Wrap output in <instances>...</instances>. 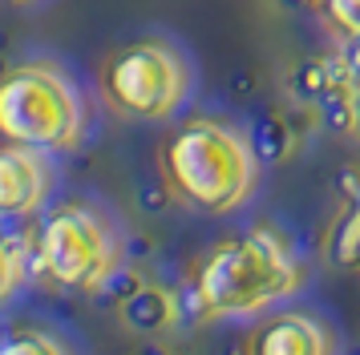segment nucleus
Listing matches in <instances>:
<instances>
[{
  "instance_id": "obj_1",
  "label": "nucleus",
  "mask_w": 360,
  "mask_h": 355,
  "mask_svg": "<svg viewBox=\"0 0 360 355\" xmlns=\"http://www.w3.org/2000/svg\"><path fill=\"white\" fill-rule=\"evenodd\" d=\"M304 287V267L283 234L255 226L214 242L191 274V299L202 319H247L292 299Z\"/></svg>"
},
{
  "instance_id": "obj_2",
  "label": "nucleus",
  "mask_w": 360,
  "mask_h": 355,
  "mask_svg": "<svg viewBox=\"0 0 360 355\" xmlns=\"http://www.w3.org/2000/svg\"><path fill=\"white\" fill-rule=\"evenodd\" d=\"M166 190L198 214H235L259 186V158L243 129L223 117H191L162 142L158 154Z\"/></svg>"
},
{
  "instance_id": "obj_3",
  "label": "nucleus",
  "mask_w": 360,
  "mask_h": 355,
  "mask_svg": "<svg viewBox=\"0 0 360 355\" xmlns=\"http://www.w3.org/2000/svg\"><path fill=\"white\" fill-rule=\"evenodd\" d=\"M89 109L77 81L49 57H29L0 73V138L41 154H69L85 142Z\"/></svg>"
},
{
  "instance_id": "obj_4",
  "label": "nucleus",
  "mask_w": 360,
  "mask_h": 355,
  "mask_svg": "<svg viewBox=\"0 0 360 355\" xmlns=\"http://www.w3.org/2000/svg\"><path fill=\"white\" fill-rule=\"evenodd\" d=\"M195 89V69L170 36L150 32L110 48L98 69L101 105L138 126H162L179 117Z\"/></svg>"
},
{
  "instance_id": "obj_5",
  "label": "nucleus",
  "mask_w": 360,
  "mask_h": 355,
  "mask_svg": "<svg viewBox=\"0 0 360 355\" xmlns=\"http://www.w3.org/2000/svg\"><path fill=\"white\" fill-rule=\"evenodd\" d=\"M122 262L114 222L89 202H57L33 242V274L53 290L94 295Z\"/></svg>"
},
{
  "instance_id": "obj_6",
  "label": "nucleus",
  "mask_w": 360,
  "mask_h": 355,
  "mask_svg": "<svg viewBox=\"0 0 360 355\" xmlns=\"http://www.w3.org/2000/svg\"><path fill=\"white\" fill-rule=\"evenodd\" d=\"M57 170L53 154L29 145H0V218H29L49 202Z\"/></svg>"
},
{
  "instance_id": "obj_7",
  "label": "nucleus",
  "mask_w": 360,
  "mask_h": 355,
  "mask_svg": "<svg viewBox=\"0 0 360 355\" xmlns=\"http://www.w3.org/2000/svg\"><path fill=\"white\" fill-rule=\"evenodd\" d=\"M243 355H336V335L308 311H276L247 335Z\"/></svg>"
},
{
  "instance_id": "obj_8",
  "label": "nucleus",
  "mask_w": 360,
  "mask_h": 355,
  "mask_svg": "<svg viewBox=\"0 0 360 355\" xmlns=\"http://www.w3.org/2000/svg\"><path fill=\"white\" fill-rule=\"evenodd\" d=\"M324 258L336 271H360V178L348 186L340 210L328 222Z\"/></svg>"
},
{
  "instance_id": "obj_9",
  "label": "nucleus",
  "mask_w": 360,
  "mask_h": 355,
  "mask_svg": "<svg viewBox=\"0 0 360 355\" xmlns=\"http://www.w3.org/2000/svg\"><path fill=\"white\" fill-rule=\"evenodd\" d=\"M33 255L25 250V242L13 234H0V303H8V295L25 283Z\"/></svg>"
},
{
  "instance_id": "obj_10",
  "label": "nucleus",
  "mask_w": 360,
  "mask_h": 355,
  "mask_svg": "<svg viewBox=\"0 0 360 355\" xmlns=\"http://www.w3.org/2000/svg\"><path fill=\"white\" fill-rule=\"evenodd\" d=\"M0 355H69L49 331H37V327H17L0 339Z\"/></svg>"
},
{
  "instance_id": "obj_11",
  "label": "nucleus",
  "mask_w": 360,
  "mask_h": 355,
  "mask_svg": "<svg viewBox=\"0 0 360 355\" xmlns=\"http://www.w3.org/2000/svg\"><path fill=\"white\" fill-rule=\"evenodd\" d=\"M324 25L344 45H360V0H320Z\"/></svg>"
},
{
  "instance_id": "obj_12",
  "label": "nucleus",
  "mask_w": 360,
  "mask_h": 355,
  "mask_svg": "<svg viewBox=\"0 0 360 355\" xmlns=\"http://www.w3.org/2000/svg\"><path fill=\"white\" fill-rule=\"evenodd\" d=\"M41 0H0V8H33Z\"/></svg>"
}]
</instances>
